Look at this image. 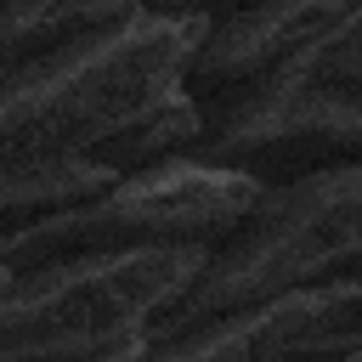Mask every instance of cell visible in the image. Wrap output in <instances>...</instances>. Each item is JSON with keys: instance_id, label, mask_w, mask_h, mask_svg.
<instances>
[{"instance_id": "6da1fadb", "label": "cell", "mask_w": 362, "mask_h": 362, "mask_svg": "<svg viewBox=\"0 0 362 362\" xmlns=\"http://www.w3.org/2000/svg\"><path fill=\"white\" fill-rule=\"evenodd\" d=\"M204 11H147L119 34L6 74L0 164L28 158H96L124 130L147 124L187 90V74L209 40Z\"/></svg>"}, {"instance_id": "277c9868", "label": "cell", "mask_w": 362, "mask_h": 362, "mask_svg": "<svg viewBox=\"0 0 362 362\" xmlns=\"http://www.w3.org/2000/svg\"><path fill=\"white\" fill-rule=\"evenodd\" d=\"M260 198V181L209 164V158H164L153 170L124 175L96 204L40 221L28 232L0 238V277L40 272L51 260H85V255H119V249H164V243H215L226 238L249 204Z\"/></svg>"}, {"instance_id": "52a82bcc", "label": "cell", "mask_w": 362, "mask_h": 362, "mask_svg": "<svg viewBox=\"0 0 362 362\" xmlns=\"http://www.w3.org/2000/svg\"><path fill=\"white\" fill-rule=\"evenodd\" d=\"M249 0H158L153 11H204V17H221V11H238Z\"/></svg>"}, {"instance_id": "7a4b0ae2", "label": "cell", "mask_w": 362, "mask_h": 362, "mask_svg": "<svg viewBox=\"0 0 362 362\" xmlns=\"http://www.w3.org/2000/svg\"><path fill=\"white\" fill-rule=\"evenodd\" d=\"M362 277V170H322L260 187L249 215L209 243L192 288L153 317L147 339L192 334L215 317Z\"/></svg>"}, {"instance_id": "3957f363", "label": "cell", "mask_w": 362, "mask_h": 362, "mask_svg": "<svg viewBox=\"0 0 362 362\" xmlns=\"http://www.w3.org/2000/svg\"><path fill=\"white\" fill-rule=\"evenodd\" d=\"M204 260L209 243H164L0 277V362H79L147 339L153 317L192 288Z\"/></svg>"}, {"instance_id": "8992f818", "label": "cell", "mask_w": 362, "mask_h": 362, "mask_svg": "<svg viewBox=\"0 0 362 362\" xmlns=\"http://www.w3.org/2000/svg\"><path fill=\"white\" fill-rule=\"evenodd\" d=\"M158 0H23L6 6V74L51 62L62 51L96 45L124 23L147 17Z\"/></svg>"}, {"instance_id": "5b68a950", "label": "cell", "mask_w": 362, "mask_h": 362, "mask_svg": "<svg viewBox=\"0 0 362 362\" xmlns=\"http://www.w3.org/2000/svg\"><path fill=\"white\" fill-rule=\"evenodd\" d=\"M362 351V277L300 288L192 334L153 339L141 362H334Z\"/></svg>"}]
</instances>
